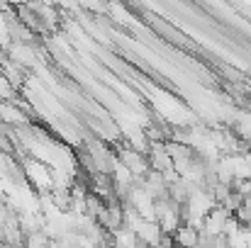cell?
<instances>
[{
  "label": "cell",
  "mask_w": 251,
  "mask_h": 248,
  "mask_svg": "<svg viewBox=\"0 0 251 248\" xmlns=\"http://www.w3.org/2000/svg\"><path fill=\"white\" fill-rule=\"evenodd\" d=\"M115 156H117V163L125 165L137 180L147 178V173H149V161H147L144 154H139V151H134V149H129V146H122Z\"/></svg>",
  "instance_id": "obj_1"
},
{
  "label": "cell",
  "mask_w": 251,
  "mask_h": 248,
  "mask_svg": "<svg viewBox=\"0 0 251 248\" xmlns=\"http://www.w3.org/2000/svg\"><path fill=\"white\" fill-rule=\"evenodd\" d=\"M0 122L5 127H10V129H20V127L29 124L25 110L17 102H2V100H0Z\"/></svg>",
  "instance_id": "obj_2"
},
{
  "label": "cell",
  "mask_w": 251,
  "mask_h": 248,
  "mask_svg": "<svg viewBox=\"0 0 251 248\" xmlns=\"http://www.w3.org/2000/svg\"><path fill=\"white\" fill-rule=\"evenodd\" d=\"M5 56H7L15 66H20V68H27V66H34V64H37V51H34V46H29V44H15V42H10Z\"/></svg>",
  "instance_id": "obj_3"
},
{
  "label": "cell",
  "mask_w": 251,
  "mask_h": 248,
  "mask_svg": "<svg viewBox=\"0 0 251 248\" xmlns=\"http://www.w3.org/2000/svg\"><path fill=\"white\" fill-rule=\"evenodd\" d=\"M132 231H134V236H137V241H139L142 246H149V248H154L161 241V236H164L156 222H144V219H139Z\"/></svg>",
  "instance_id": "obj_4"
},
{
  "label": "cell",
  "mask_w": 251,
  "mask_h": 248,
  "mask_svg": "<svg viewBox=\"0 0 251 248\" xmlns=\"http://www.w3.org/2000/svg\"><path fill=\"white\" fill-rule=\"evenodd\" d=\"M110 248H139V241H137L134 231L122 226V229L110 234Z\"/></svg>",
  "instance_id": "obj_5"
},
{
  "label": "cell",
  "mask_w": 251,
  "mask_h": 248,
  "mask_svg": "<svg viewBox=\"0 0 251 248\" xmlns=\"http://www.w3.org/2000/svg\"><path fill=\"white\" fill-rule=\"evenodd\" d=\"M239 239H242L244 248H251V226H242V231H239Z\"/></svg>",
  "instance_id": "obj_6"
}]
</instances>
